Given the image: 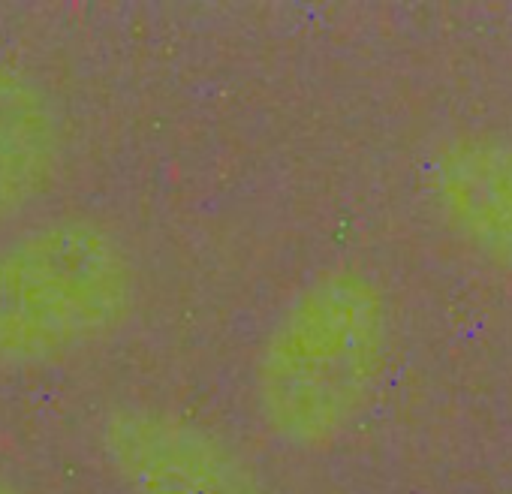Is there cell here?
Returning a JSON list of instances; mask_svg holds the SVG:
<instances>
[{
    "instance_id": "1",
    "label": "cell",
    "mask_w": 512,
    "mask_h": 494,
    "mask_svg": "<svg viewBox=\"0 0 512 494\" xmlns=\"http://www.w3.org/2000/svg\"><path fill=\"white\" fill-rule=\"evenodd\" d=\"M392 350L383 287L359 269L305 281L272 317L250 368L260 425L293 452L344 443L371 413Z\"/></svg>"
},
{
    "instance_id": "2",
    "label": "cell",
    "mask_w": 512,
    "mask_h": 494,
    "mask_svg": "<svg viewBox=\"0 0 512 494\" xmlns=\"http://www.w3.org/2000/svg\"><path fill=\"white\" fill-rule=\"evenodd\" d=\"M139 302L130 244L94 217H52L0 244V371L70 362L112 341Z\"/></svg>"
},
{
    "instance_id": "3",
    "label": "cell",
    "mask_w": 512,
    "mask_h": 494,
    "mask_svg": "<svg viewBox=\"0 0 512 494\" xmlns=\"http://www.w3.org/2000/svg\"><path fill=\"white\" fill-rule=\"evenodd\" d=\"M100 452L127 494H263L235 446L172 410L115 407L100 422Z\"/></svg>"
},
{
    "instance_id": "4",
    "label": "cell",
    "mask_w": 512,
    "mask_h": 494,
    "mask_svg": "<svg viewBox=\"0 0 512 494\" xmlns=\"http://www.w3.org/2000/svg\"><path fill=\"white\" fill-rule=\"evenodd\" d=\"M425 196L443 226L512 275V136L458 133L425 166Z\"/></svg>"
},
{
    "instance_id": "5",
    "label": "cell",
    "mask_w": 512,
    "mask_h": 494,
    "mask_svg": "<svg viewBox=\"0 0 512 494\" xmlns=\"http://www.w3.org/2000/svg\"><path fill=\"white\" fill-rule=\"evenodd\" d=\"M64 121L52 94L0 64V229L25 217L58 181Z\"/></svg>"
},
{
    "instance_id": "6",
    "label": "cell",
    "mask_w": 512,
    "mask_h": 494,
    "mask_svg": "<svg viewBox=\"0 0 512 494\" xmlns=\"http://www.w3.org/2000/svg\"><path fill=\"white\" fill-rule=\"evenodd\" d=\"M0 494H25L16 482H10V479H4L0 476Z\"/></svg>"
}]
</instances>
